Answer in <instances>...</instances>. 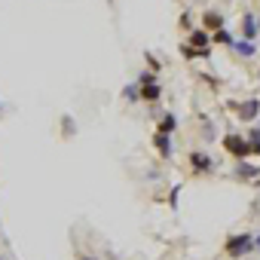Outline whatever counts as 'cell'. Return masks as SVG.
Listing matches in <instances>:
<instances>
[{
	"label": "cell",
	"mask_w": 260,
	"mask_h": 260,
	"mask_svg": "<svg viewBox=\"0 0 260 260\" xmlns=\"http://www.w3.org/2000/svg\"><path fill=\"white\" fill-rule=\"evenodd\" d=\"M77 260H98V257H92V254H80Z\"/></svg>",
	"instance_id": "cell-23"
},
{
	"label": "cell",
	"mask_w": 260,
	"mask_h": 260,
	"mask_svg": "<svg viewBox=\"0 0 260 260\" xmlns=\"http://www.w3.org/2000/svg\"><path fill=\"white\" fill-rule=\"evenodd\" d=\"M199 28H202V31H208V34H214V31L226 28V22H223V16H220L217 10H205V13L199 16Z\"/></svg>",
	"instance_id": "cell-5"
},
{
	"label": "cell",
	"mask_w": 260,
	"mask_h": 260,
	"mask_svg": "<svg viewBox=\"0 0 260 260\" xmlns=\"http://www.w3.org/2000/svg\"><path fill=\"white\" fill-rule=\"evenodd\" d=\"M254 251H260V233L254 236Z\"/></svg>",
	"instance_id": "cell-22"
},
{
	"label": "cell",
	"mask_w": 260,
	"mask_h": 260,
	"mask_svg": "<svg viewBox=\"0 0 260 260\" xmlns=\"http://www.w3.org/2000/svg\"><path fill=\"white\" fill-rule=\"evenodd\" d=\"M122 98H125V104H138V101H141V92H138V86H135V83H128V86L122 89Z\"/></svg>",
	"instance_id": "cell-16"
},
{
	"label": "cell",
	"mask_w": 260,
	"mask_h": 260,
	"mask_svg": "<svg viewBox=\"0 0 260 260\" xmlns=\"http://www.w3.org/2000/svg\"><path fill=\"white\" fill-rule=\"evenodd\" d=\"M226 110H233L242 122H257L260 116V98H242V101H226Z\"/></svg>",
	"instance_id": "cell-2"
},
{
	"label": "cell",
	"mask_w": 260,
	"mask_h": 260,
	"mask_svg": "<svg viewBox=\"0 0 260 260\" xmlns=\"http://www.w3.org/2000/svg\"><path fill=\"white\" fill-rule=\"evenodd\" d=\"M138 92H141V101H147V104H159V101H162V95H166V92H162V83L141 86Z\"/></svg>",
	"instance_id": "cell-9"
},
{
	"label": "cell",
	"mask_w": 260,
	"mask_h": 260,
	"mask_svg": "<svg viewBox=\"0 0 260 260\" xmlns=\"http://www.w3.org/2000/svg\"><path fill=\"white\" fill-rule=\"evenodd\" d=\"M178 193H181V184L172 187V196H169V205H172V208H178Z\"/></svg>",
	"instance_id": "cell-21"
},
{
	"label": "cell",
	"mask_w": 260,
	"mask_h": 260,
	"mask_svg": "<svg viewBox=\"0 0 260 260\" xmlns=\"http://www.w3.org/2000/svg\"><path fill=\"white\" fill-rule=\"evenodd\" d=\"M0 260H4V257H0Z\"/></svg>",
	"instance_id": "cell-27"
},
{
	"label": "cell",
	"mask_w": 260,
	"mask_h": 260,
	"mask_svg": "<svg viewBox=\"0 0 260 260\" xmlns=\"http://www.w3.org/2000/svg\"><path fill=\"white\" fill-rule=\"evenodd\" d=\"M187 162H190L193 175H211L217 169V162H214V156L208 150H190L187 153Z\"/></svg>",
	"instance_id": "cell-4"
},
{
	"label": "cell",
	"mask_w": 260,
	"mask_h": 260,
	"mask_svg": "<svg viewBox=\"0 0 260 260\" xmlns=\"http://www.w3.org/2000/svg\"><path fill=\"white\" fill-rule=\"evenodd\" d=\"M257 128H260V122H257Z\"/></svg>",
	"instance_id": "cell-26"
},
{
	"label": "cell",
	"mask_w": 260,
	"mask_h": 260,
	"mask_svg": "<svg viewBox=\"0 0 260 260\" xmlns=\"http://www.w3.org/2000/svg\"><path fill=\"white\" fill-rule=\"evenodd\" d=\"M223 254L230 260H242V257L254 254V233H233V236H226Z\"/></svg>",
	"instance_id": "cell-1"
},
{
	"label": "cell",
	"mask_w": 260,
	"mask_h": 260,
	"mask_svg": "<svg viewBox=\"0 0 260 260\" xmlns=\"http://www.w3.org/2000/svg\"><path fill=\"white\" fill-rule=\"evenodd\" d=\"M156 132L159 135H175L178 132V116L175 113H162L159 122H156Z\"/></svg>",
	"instance_id": "cell-10"
},
{
	"label": "cell",
	"mask_w": 260,
	"mask_h": 260,
	"mask_svg": "<svg viewBox=\"0 0 260 260\" xmlns=\"http://www.w3.org/2000/svg\"><path fill=\"white\" fill-rule=\"evenodd\" d=\"M257 34H260V28H257V16H254V13H245V16H242V37H239V40L254 43Z\"/></svg>",
	"instance_id": "cell-7"
},
{
	"label": "cell",
	"mask_w": 260,
	"mask_h": 260,
	"mask_svg": "<svg viewBox=\"0 0 260 260\" xmlns=\"http://www.w3.org/2000/svg\"><path fill=\"white\" fill-rule=\"evenodd\" d=\"M0 110H4V104H0Z\"/></svg>",
	"instance_id": "cell-25"
},
{
	"label": "cell",
	"mask_w": 260,
	"mask_h": 260,
	"mask_svg": "<svg viewBox=\"0 0 260 260\" xmlns=\"http://www.w3.org/2000/svg\"><path fill=\"white\" fill-rule=\"evenodd\" d=\"M245 141H248V147H251V156H260V128H257V125H254V128H248Z\"/></svg>",
	"instance_id": "cell-15"
},
{
	"label": "cell",
	"mask_w": 260,
	"mask_h": 260,
	"mask_svg": "<svg viewBox=\"0 0 260 260\" xmlns=\"http://www.w3.org/2000/svg\"><path fill=\"white\" fill-rule=\"evenodd\" d=\"M178 28H181V31H187V34H190V31H193V28H196V25H193V16H190V13H187V10H184V13H181V19H178Z\"/></svg>",
	"instance_id": "cell-19"
},
{
	"label": "cell",
	"mask_w": 260,
	"mask_h": 260,
	"mask_svg": "<svg viewBox=\"0 0 260 260\" xmlns=\"http://www.w3.org/2000/svg\"><path fill=\"white\" fill-rule=\"evenodd\" d=\"M236 178H239V181H257V178H260V166L242 159V162L236 166Z\"/></svg>",
	"instance_id": "cell-8"
},
{
	"label": "cell",
	"mask_w": 260,
	"mask_h": 260,
	"mask_svg": "<svg viewBox=\"0 0 260 260\" xmlns=\"http://www.w3.org/2000/svg\"><path fill=\"white\" fill-rule=\"evenodd\" d=\"M257 28H260V19H257Z\"/></svg>",
	"instance_id": "cell-24"
},
{
	"label": "cell",
	"mask_w": 260,
	"mask_h": 260,
	"mask_svg": "<svg viewBox=\"0 0 260 260\" xmlns=\"http://www.w3.org/2000/svg\"><path fill=\"white\" fill-rule=\"evenodd\" d=\"M178 49H181V58H187V61H193V58H211V46L208 49H193L190 43H181Z\"/></svg>",
	"instance_id": "cell-12"
},
{
	"label": "cell",
	"mask_w": 260,
	"mask_h": 260,
	"mask_svg": "<svg viewBox=\"0 0 260 260\" xmlns=\"http://www.w3.org/2000/svg\"><path fill=\"white\" fill-rule=\"evenodd\" d=\"M144 61H147V71H153V74H159V71H162V64H159V58H156L153 52H147V49H144Z\"/></svg>",
	"instance_id": "cell-20"
},
{
	"label": "cell",
	"mask_w": 260,
	"mask_h": 260,
	"mask_svg": "<svg viewBox=\"0 0 260 260\" xmlns=\"http://www.w3.org/2000/svg\"><path fill=\"white\" fill-rule=\"evenodd\" d=\"M150 144H153V150L159 153V159H172V156H175V141H172V135H159V132H153Z\"/></svg>",
	"instance_id": "cell-6"
},
{
	"label": "cell",
	"mask_w": 260,
	"mask_h": 260,
	"mask_svg": "<svg viewBox=\"0 0 260 260\" xmlns=\"http://www.w3.org/2000/svg\"><path fill=\"white\" fill-rule=\"evenodd\" d=\"M233 52H236V55H242V58H254V55H257V43L236 40V43H233Z\"/></svg>",
	"instance_id": "cell-14"
},
{
	"label": "cell",
	"mask_w": 260,
	"mask_h": 260,
	"mask_svg": "<svg viewBox=\"0 0 260 260\" xmlns=\"http://www.w3.org/2000/svg\"><path fill=\"white\" fill-rule=\"evenodd\" d=\"M220 144H223V150H226V153H230L233 159H239V162L251 156V147H248V141H245V138H242L239 132H226Z\"/></svg>",
	"instance_id": "cell-3"
},
{
	"label": "cell",
	"mask_w": 260,
	"mask_h": 260,
	"mask_svg": "<svg viewBox=\"0 0 260 260\" xmlns=\"http://www.w3.org/2000/svg\"><path fill=\"white\" fill-rule=\"evenodd\" d=\"M153 83H159V74H153V71H141L138 80H135L138 89H141V86H153Z\"/></svg>",
	"instance_id": "cell-17"
},
{
	"label": "cell",
	"mask_w": 260,
	"mask_h": 260,
	"mask_svg": "<svg viewBox=\"0 0 260 260\" xmlns=\"http://www.w3.org/2000/svg\"><path fill=\"white\" fill-rule=\"evenodd\" d=\"M77 135V125H74V116H61V138H74Z\"/></svg>",
	"instance_id": "cell-18"
},
{
	"label": "cell",
	"mask_w": 260,
	"mask_h": 260,
	"mask_svg": "<svg viewBox=\"0 0 260 260\" xmlns=\"http://www.w3.org/2000/svg\"><path fill=\"white\" fill-rule=\"evenodd\" d=\"M233 43H236V37H233L230 28H220V31L211 34V46H233Z\"/></svg>",
	"instance_id": "cell-13"
},
{
	"label": "cell",
	"mask_w": 260,
	"mask_h": 260,
	"mask_svg": "<svg viewBox=\"0 0 260 260\" xmlns=\"http://www.w3.org/2000/svg\"><path fill=\"white\" fill-rule=\"evenodd\" d=\"M187 43H190L193 49H208V46H211V34H208V31H202V28H193Z\"/></svg>",
	"instance_id": "cell-11"
}]
</instances>
